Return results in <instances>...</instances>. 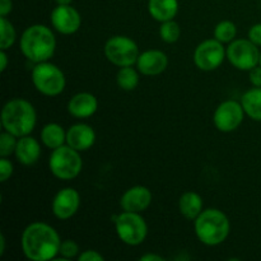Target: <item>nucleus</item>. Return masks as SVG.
<instances>
[{
  "instance_id": "1",
  "label": "nucleus",
  "mask_w": 261,
  "mask_h": 261,
  "mask_svg": "<svg viewBox=\"0 0 261 261\" xmlns=\"http://www.w3.org/2000/svg\"><path fill=\"white\" fill-rule=\"evenodd\" d=\"M61 239L58 231L45 222H32L23 229L20 246L24 256L31 261L56 259L60 251Z\"/></svg>"
},
{
  "instance_id": "2",
  "label": "nucleus",
  "mask_w": 261,
  "mask_h": 261,
  "mask_svg": "<svg viewBox=\"0 0 261 261\" xmlns=\"http://www.w3.org/2000/svg\"><path fill=\"white\" fill-rule=\"evenodd\" d=\"M20 53L32 63L48 61L56 50V38L50 27L32 24L23 31L19 40Z\"/></svg>"
},
{
  "instance_id": "3",
  "label": "nucleus",
  "mask_w": 261,
  "mask_h": 261,
  "mask_svg": "<svg viewBox=\"0 0 261 261\" xmlns=\"http://www.w3.org/2000/svg\"><path fill=\"white\" fill-rule=\"evenodd\" d=\"M37 124L35 106L24 98H12L2 110V126L17 138L30 135Z\"/></svg>"
},
{
  "instance_id": "4",
  "label": "nucleus",
  "mask_w": 261,
  "mask_h": 261,
  "mask_svg": "<svg viewBox=\"0 0 261 261\" xmlns=\"http://www.w3.org/2000/svg\"><path fill=\"white\" fill-rule=\"evenodd\" d=\"M194 229L199 241L205 246L223 244L231 231V223L226 214L216 208L204 209L194 221Z\"/></svg>"
},
{
  "instance_id": "5",
  "label": "nucleus",
  "mask_w": 261,
  "mask_h": 261,
  "mask_svg": "<svg viewBox=\"0 0 261 261\" xmlns=\"http://www.w3.org/2000/svg\"><path fill=\"white\" fill-rule=\"evenodd\" d=\"M82 168H83V160L81 152L68 144L53 149L48 157V170L54 177L59 180H74L82 172Z\"/></svg>"
},
{
  "instance_id": "6",
  "label": "nucleus",
  "mask_w": 261,
  "mask_h": 261,
  "mask_svg": "<svg viewBox=\"0 0 261 261\" xmlns=\"http://www.w3.org/2000/svg\"><path fill=\"white\" fill-rule=\"evenodd\" d=\"M31 79L36 91L47 97L59 96L66 87L64 71L50 61L35 64L31 73Z\"/></svg>"
},
{
  "instance_id": "7",
  "label": "nucleus",
  "mask_w": 261,
  "mask_h": 261,
  "mask_svg": "<svg viewBox=\"0 0 261 261\" xmlns=\"http://www.w3.org/2000/svg\"><path fill=\"white\" fill-rule=\"evenodd\" d=\"M115 229L120 241L127 246H139L148 236V224L140 213L125 212L115 216Z\"/></svg>"
},
{
  "instance_id": "8",
  "label": "nucleus",
  "mask_w": 261,
  "mask_h": 261,
  "mask_svg": "<svg viewBox=\"0 0 261 261\" xmlns=\"http://www.w3.org/2000/svg\"><path fill=\"white\" fill-rule=\"evenodd\" d=\"M105 56L114 65L133 66L139 58V47L133 38L127 36L116 35L106 41L103 47Z\"/></svg>"
},
{
  "instance_id": "9",
  "label": "nucleus",
  "mask_w": 261,
  "mask_h": 261,
  "mask_svg": "<svg viewBox=\"0 0 261 261\" xmlns=\"http://www.w3.org/2000/svg\"><path fill=\"white\" fill-rule=\"evenodd\" d=\"M226 55L232 66L242 71H249L259 65L260 50L249 38H236L228 43Z\"/></svg>"
},
{
  "instance_id": "10",
  "label": "nucleus",
  "mask_w": 261,
  "mask_h": 261,
  "mask_svg": "<svg viewBox=\"0 0 261 261\" xmlns=\"http://www.w3.org/2000/svg\"><path fill=\"white\" fill-rule=\"evenodd\" d=\"M226 58V48L223 43L216 38H209L196 46L193 59L199 70L213 71L223 64Z\"/></svg>"
},
{
  "instance_id": "11",
  "label": "nucleus",
  "mask_w": 261,
  "mask_h": 261,
  "mask_svg": "<svg viewBox=\"0 0 261 261\" xmlns=\"http://www.w3.org/2000/svg\"><path fill=\"white\" fill-rule=\"evenodd\" d=\"M245 110L241 102L227 99L218 105L213 114V124L219 132L232 133L241 126L245 119Z\"/></svg>"
},
{
  "instance_id": "12",
  "label": "nucleus",
  "mask_w": 261,
  "mask_h": 261,
  "mask_svg": "<svg viewBox=\"0 0 261 261\" xmlns=\"http://www.w3.org/2000/svg\"><path fill=\"white\" fill-rule=\"evenodd\" d=\"M81 206V194L73 188H64L55 194L51 203L53 214L60 221H68Z\"/></svg>"
},
{
  "instance_id": "13",
  "label": "nucleus",
  "mask_w": 261,
  "mask_h": 261,
  "mask_svg": "<svg viewBox=\"0 0 261 261\" xmlns=\"http://www.w3.org/2000/svg\"><path fill=\"white\" fill-rule=\"evenodd\" d=\"M50 22L59 33L68 36L78 32L82 25V17L71 4L58 5L51 12Z\"/></svg>"
},
{
  "instance_id": "14",
  "label": "nucleus",
  "mask_w": 261,
  "mask_h": 261,
  "mask_svg": "<svg viewBox=\"0 0 261 261\" xmlns=\"http://www.w3.org/2000/svg\"><path fill=\"white\" fill-rule=\"evenodd\" d=\"M153 200L152 191L143 185L129 188L120 198V206L125 212L142 213L147 211Z\"/></svg>"
},
{
  "instance_id": "15",
  "label": "nucleus",
  "mask_w": 261,
  "mask_h": 261,
  "mask_svg": "<svg viewBox=\"0 0 261 261\" xmlns=\"http://www.w3.org/2000/svg\"><path fill=\"white\" fill-rule=\"evenodd\" d=\"M168 66V58L161 50H147L139 54L137 60V69L140 74L147 76H155L162 74Z\"/></svg>"
},
{
  "instance_id": "16",
  "label": "nucleus",
  "mask_w": 261,
  "mask_h": 261,
  "mask_svg": "<svg viewBox=\"0 0 261 261\" xmlns=\"http://www.w3.org/2000/svg\"><path fill=\"white\" fill-rule=\"evenodd\" d=\"M97 139L93 127L84 122L74 124L66 130V144L79 152H87L94 145Z\"/></svg>"
},
{
  "instance_id": "17",
  "label": "nucleus",
  "mask_w": 261,
  "mask_h": 261,
  "mask_svg": "<svg viewBox=\"0 0 261 261\" xmlns=\"http://www.w3.org/2000/svg\"><path fill=\"white\" fill-rule=\"evenodd\" d=\"M68 112L76 119H88L98 110V99L89 92H79L68 102Z\"/></svg>"
},
{
  "instance_id": "18",
  "label": "nucleus",
  "mask_w": 261,
  "mask_h": 261,
  "mask_svg": "<svg viewBox=\"0 0 261 261\" xmlns=\"http://www.w3.org/2000/svg\"><path fill=\"white\" fill-rule=\"evenodd\" d=\"M15 160L23 166H33L41 157V144L36 138L30 135L18 138L15 147Z\"/></svg>"
},
{
  "instance_id": "19",
  "label": "nucleus",
  "mask_w": 261,
  "mask_h": 261,
  "mask_svg": "<svg viewBox=\"0 0 261 261\" xmlns=\"http://www.w3.org/2000/svg\"><path fill=\"white\" fill-rule=\"evenodd\" d=\"M148 13L160 23L175 19L178 13V0H148Z\"/></svg>"
},
{
  "instance_id": "20",
  "label": "nucleus",
  "mask_w": 261,
  "mask_h": 261,
  "mask_svg": "<svg viewBox=\"0 0 261 261\" xmlns=\"http://www.w3.org/2000/svg\"><path fill=\"white\" fill-rule=\"evenodd\" d=\"M178 211L189 221H195L204 211L203 198L195 191H186L178 199Z\"/></svg>"
},
{
  "instance_id": "21",
  "label": "nucleus",
  "mask_w": 261,
  "mask_h": 261,
  "mask_svg": "<svg viewBox=\"0 0 261 261\" xmlns=\"http://www.w3.org/2000/svg\"><path fill=\"white\" fill-rule=\"evenodd\" d=\"M41 143L48 149H56L66 144V132L58 122H48L41 129Z\"/></svg>"
},
{
  "instance_id": "22",
  "label": "nucleus",
  "mask_w": 261,
  "mask_h": 261,
  "mask_svg": "<svg viewBox=\"0 0 261 261\" xmlns=\"http://www.w3.org/2000/svg\"><path fill=\"white\" fill-rule=\"evenodd\" d=\"M241 105L246 116L254 121L261 122V87L247 89L241 97Z\"/></svg>"
},
{
  "instance_id": "23",
  "label": "nucleus",
  "mask_w": 261,
  "mask_h": 261,
  "mask_svg": "<svg viewBox=\"0 0 261 261\" xmlns=\"http://www.w3.org/2000/svg\"><path fill=\"white\" fill-rule=\"evenodd\" d=\"M139 70L133 66H122L119 69L116 74L117 87L122 91H134L139 86Z\"/></svg>"
},
{
  "instance_id": "24",
  "label": "nucleus",
  "mask_w": 261,
  "mask_h": 261,
  "mask_svg": "<svg viewBox=\"0 0 261 261\" xmlns=\"http://www.w3.org/2000/svg\"><path fill=\"white\" fill-rule=\"evenodd\" d=\"M0 50L8 51L17 40V31L7 17H0Z\"/></svg>"
},
{
  "instance_id": "25",
  "label": "nucleus",
  "mask_w": 261,
  "mask_h": 261,
  "mask_svg": "<svg viewBox=\"0 0 261 261\" xmlns=\"http://www.w3.org/2000/svg\"><path fill=\"white\" fill-rule=\"evenodd\" d=\"M214 38L218 40L219 42L231 43L232 41L236 40L237 35V27L232 20H221L218 24L214 27Z\"/></svg>"
},
{
  "instance_id": "26",
  "label": "nucleus",
  "mask_w": 261,
  "mask_h": 261,
  "mask_svg": "<svg viewBox=\"0 0 261 261\" xmlns=\"http://www.w3.org/2000/svg\"><path fill=\"white\" fill-rule=\"evenodd\" d=\"M160 37L166 43H175L181 37V27L175 19L166 20L161 23Z\"/></svg>"
},
{
  "instance_id": "27",
  "label": "nucleus",
  "mask_w": 261,
  "mask_h": 261,
  "mask_svg": "<svg viewBox=\"0 0 261 261\" xmlns=\"http://www.w3.org/2000/svg\"><path fill=\"white\" fill-rule=\"evenodd\" d=\"M18 138L8 132H3L0 134V157H9L14 154L17 147Z\"/></svg>"
},
{
  "instance_id": "28",
  "label": "nucleus",
  "mask_w": 261,
  "mask_h": 261,
  "mask_svg": "<svg viewBox=\"0 0 261 261\" xmlns=\"http://www.w3.org/2000/svg\"><path fill=\"white\" fill-rule=\"evenodd\" d=\"M79 254H81V249H79V245L74 240H64V241H61L59 255L64 260L75 259V257L79 256Z\"/></svg>"
},
{
  "instance_id": "29",
  "label": "nucleus",
  "mask_w": 261,
  "mask_h": 261,
  "mask_svg": "<svg viewBox=\"0 0 261 261\" xmlns=\"http://www.w3.org/2000/svg\"><path fill=\"white\" fill-rule=\"evenodd\" d=\"M14 171V166L8 160V157H0V181L5 182L9 180Z\"/></svg>"
},
{
  "instance_id": "30",
  "label": "nucleus",
  "mask_w": 261,
  "mask_h": 261,
  "mask_svg": "<svg viewBox=\"0 0 261 261\" xmlns=\"http://www.w3.org/2000/svg\"><path fill=\"white\" fill-rule=\"evenodd\" d=\"M79 261H103L105 256L96 250H86L78 256Z\"/></svg>"
},
{
  "instance_id": "31",
  "label": "nucleus",
  "mask_w": 261,
  "mask_h": 261,
  "mask_svg": "<svg viewBox=\"0 0 261 261\" xmlns=\"http://www.w3.org/2000/svg\"><path fill=\"white\" fill-rule=\"evenodd\" d=\"M247 38L255 43L256 46H261V23H256V24L251 25L247 33Z\"/></svg>"
},
{
  "instance_id": "32",
  "label": "nucleus",
  "mask_w": 261,
  "mask_h": 261,
  "mask_svg": "<svg viewBox=\"0 0 261 261\" xmlns=\"http://www.w3.org/2000/svg\"><path fill=\"white\" fill-rule=\"evenodd\" d=\"M249 79L252 87H261V66L256 65L249 70Z\"/></svg>"
},
{
  "instance_id": "33",
  "label": "nucleus",
  "mask_w": 261,
  "mask_h": 261,
  "mask_svg": "<svg viewBox=\"0 0 261 261\" xmlns=\"http://www.w3.org/2000/svg\"><path fill=\"white\" fill-rule=\"evenodd\" d=\"M13 9L12 0H0V17H8Z\"/></svg>"
},
{
  "instance_id": "34",
  "label": "nucleus",
  "mask_w": 261,
  "mask_h": 261,
  "mask_svg": "<svg viewBox=\"0 0 261 261\" xmlns=\"http://www.w3.org/2000/svg\"><path fill=\"white\" fill-rule=\"evenodd\" d=\"M8 64H9V58H8V54L5 50H0V71L4 73L8 68Z\"/></svg>"
},
{
  "instance_id": "35",
  "label": "nucleus",
  "mask_w": 261,
  "mask_h": 261,
  "mask_svg": "<svg viewBox=\"0 0 261 261\" xmlns=\"http://www.w3.org/2000/svg\"><path fill=\"white\" fill-rule=\"evenodd\" d=\"M140 260L142 261H163L165 257H162L161 255L157 254H145L140 256Z\"/></svg>"
},
{
  "instance_id": "36",
  "label": "nucleus",
  "mask_w": 261,
  "mask_h": 261,
  "mask_svg": "<svg viewBox=\"0 0 261 261\" xmlns=\"http://www.w3.org/2000/svg\"><path fill=\"white\" fill-rule=\"evenodd\" d=\"M5 246H7V240H5L4 233L0 234V256L5 254Z\"/></svg>"
},
{
  "instance_id": "37",
  "label": "nucleus",
  "mask_w": 261,
  "mask_h": 261,
  "mask_svg": "<svg viewBox=\"0 0 261 261\" xmlns=\"http://www.w3.org/2000/svg\"><path fill=\"white\" fill-rule=\"evenodd\" d=\"M55 2L58 5H69V4H71V2H73V0H55Z\"/></svg>"
},
{
  "instance_id": "38",
  "label": "nucleus",
  "mask_w": 261,
  "mask_h": 261,
  "mask_svg": "<svg viewBox=\"0 0 261 261\" xmlns=\"http://www.w3.org/2000/svg\"><path fill=\"white\" fill-rule=\"evenodd\" d=\"M259 65L261 66V50H260V58H259Z\"/></svg>"
}]
</instances>
